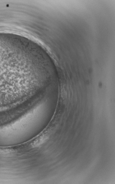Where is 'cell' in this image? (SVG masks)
I'll return each mask as SVG.
<instances>
[{
    "label": "cell",
    "instance_id": "obj_1",
    "mask_svg": "<svg viewBox=\"0 0 115 184\" xmlns=\"http://www.w3.org/2000/svg\"><path fill=\"white\" fill-rule=\"evenodd\" d=\"M48 137L45 136H40L35 140L32 143V145L33 147H36L42 144L47 139Z\"/></svg>",
    "mask_w": 115,
    "mask_h": 184
}]
</instances>
